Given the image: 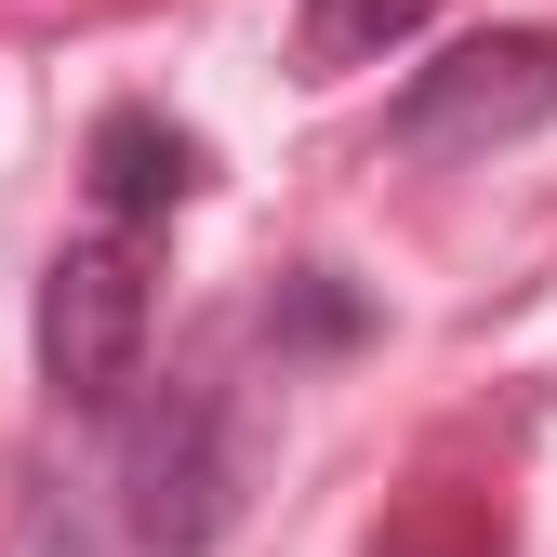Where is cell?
<instances>
[{"label": "cell", "mask_w": 557, "mask_h": 557, "mask_svg": "<svg viewBox=\"0 0 557 557\" xmlns=\"http://www.w3.org/2000/svg\"><path fill=\"white\" fill-rule=\"evenodd\" d=\"M81 173H94V226H160V213H186V199L213 186V147H199L173 107H107Z\"/></svg>", "instance_id": "277c9868"}, {"label": "cell", "mask_w": 557, "mask_h": 557, "mask_svg": "<svg viewBox=\"0 0 557 557\" xmlns=\"http://www.w3.org/2000/svg\"><path fill=\"white\" fill-rule=\"evenodd\" d=\"M544 120H557V27H478L438 66H411V94L385 107L398 160H492L531 147Z\"/></svg>", "instance_id": "3957f363"}, {"label": "cell", "mask_w": 557, "mask_h": 557, "mask_svg": "<svg viewBox=\"0 0 557 557\" xmlns=\"http://www.w3.org/2000/svg\"><path fill=\"white\" fill-rule=\"evenodd\" d=\"M265 345H278V359H332V345H359V306L332 293V265H306L293 293L265 306Z\"/></svg>", "instance_id": "8992f818"}, {"label": "cell", "mask_w": 557, "mask_h": 557, "mask_svg": "<svg viewBox=\"0 0 557 557\" xmlns=\"http://www.w3.org/2000/svg\"><path fill=\"white\" fill-rule=\"evenodd\" d=\"M147 332H160V278H147V226H94L66 239L40 278V372L66 411H120L147 385Z\"/></svg>", "instance_id": "7a4b0ae2"}, {"label": "cell", "mask_w": 557, "mask_h": 557, "mask_svg": "<svg viewBox=\"0 0 557 557\" xmlns=\"http://www.w3.org/2000/svg\"><path fill=\"white\" fill-rule=\"evenodd\" d=\"M425 14H438V0H306V14H293V66H306V81H359V66H385Z\"/></svg>", "instance_id": "5b68a950"}, {"label": "cell", "mask_w": 557, "mask_h": 557, "mask_svg": "<svg viewBox=\"0 0 557 557\" xmlns=\"http://www.w3.org/2000/svg\"><path fill=\"white\" fill-rule=\"evenodd\" d=\"M239 398L213 372H173L147 411H133V438H120V531L147 544V557H213L239 531Z\"/></svg>", "instance_id": "6da1fadb"}]
</instances>
